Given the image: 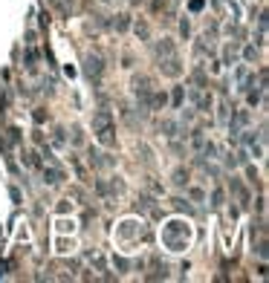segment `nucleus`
Returning <instances> with one entry per match:
<instances>
[{
  "instance_id": "obj_1",
  "label": "nucleus",
  "mask_w": 269,
  "mask_h": 283,
  "mask_svg": "<svg viewBox=\"0 0 269 283\" xmlns=\"http://www.w3.org/2000/svg\"><path fill=\"white\" fill-rule=\"evenodd\" d=\"M96 127H99V139L101 142H110V119H107V113L96 116Z\"/></svg>"
}]
</instances>
